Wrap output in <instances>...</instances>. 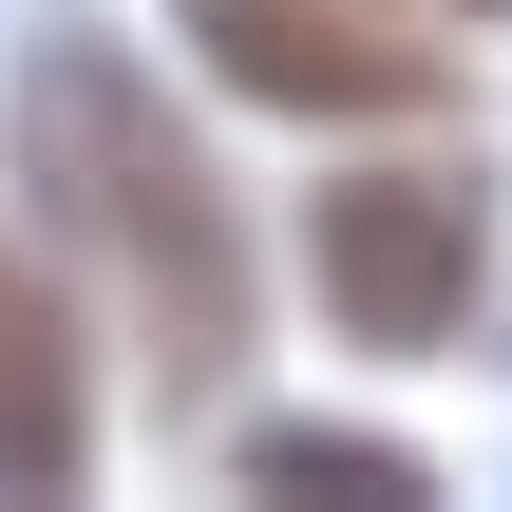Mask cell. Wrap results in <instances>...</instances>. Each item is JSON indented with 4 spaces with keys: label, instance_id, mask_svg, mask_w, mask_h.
<instances>
[{
    "label": "cell",
    "instance_id": "obj_4",
    "mask_svg": "<svg viewBox=\"0 0 512 512\" xmlns=\"http://www.w3.org/2000/svg\"><path fill=\"white\" fill-rule=\"evenodd\" d=\"M76 456H95V399H76L57 304L19 285V304H0V494H76Z\"/></svg>",
    "mask_w": 512,
    "mask_h": 512
},
{
    "label": "cell",
    "instance_id": "obj_1",
    "mask_svg": "<svg viewBox=\"0 0 512 512\" xmlns=\"http://www.w3.org/2000/svg\"><path fill=\"white\" fill-rule=\"evenodd\" d=\"M19 190H38L57 247L133 304L152 399H209V380L247 361V228H228V171L171 133V95H152L95 19H38V38H19Z\"/></svg>",
    "mask_w": 512,
    "mask_h": 512
},
{
    "label": "cell",
    "instance_id": "obj_2",
    "mask_svg": "<svg viewBox=\"0 0 512 512\" xmlns=\"http://www.w3.org/2000/svg\"><path fill=\"white\" fill-rule=\"evenodd\" d=\"M304 266H323L342 342L437 361V342L475 323V285H494V190H475V171H342V190L304 209Z\"/></svg>",
    "mask_w": 512,
    "mask_h": 512
},
{
    "label": "cell",
    "instance_id": "obj_6",
    "mask_svg": "<svg viewBox=\"0 0 512 512\" xmlns=\"http://www.w3.org/2000/svg\"><path fill=\"white\" fill-rule=\"evenodd\" d=\"M0 304H19V247H0Z\"/></svg>",
    "mask_w": 512,
    "mask_h": 512
},
{
    "label": "cell",
    "instance_id": "obj_3",
    "mask_svg": "<svg viewBox=\"0 0 512 512\" xmlns=\"http://www.w3.org/2000/svg\"><path fill=\"white\" fill-rule=\"evenodd\" d=\"M190 38L228 57V95L266 114H418L437 95V38L361 19V0H190Z\"/></svg>",
    "mask_w": 512,
    "mask_h": 512
},
{
    "label": "cell",
    "instance_id": "obj_7",
    "mask_svg": "<svg viewBox=\"0 0 512 512\" xmlns=\"http://www.w3.org/2000/svg\"><path fill=\"white\" fill-rule=\"evenodd\" d=\"M456 19H512V0H456Z\"/></svg>",
    "mask_w": 512,
    "mask_h": 512
},
{
    "label": "cell",
    "instance_id": "obj_5",
    "mask_svg": "<svg viewBox=\"0 0 512 512\" xmlns=\"http://www.w3.org/2000/svg\"><path fill=\"white\" fill-rule=\"evenodd\" d=\"M247 494H285V512H418L437 475H418L399 437H323V418H266V437H247Z\"/></svg>",
    "mask_w": 512,
    "mask_h": 512
}]
</instances>
